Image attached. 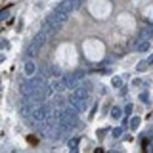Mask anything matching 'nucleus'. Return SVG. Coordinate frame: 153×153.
Segmentation results:
<instances>
[{
  "label": "nucleus",
  "instance_id": "aec40b11",
  "mask_svg": "<svg viewBox=\"0 0 153 153\" xmlns=\"http://www.w3.org/2000/svg\"><path fill=\"white\" fill-rule=\"evenodd\" d=\"M33 111L34 110H32V106L31 105H25L21 108V114L24 115V117H27V115H30L31 113H33Z\"/></svg>",
  "mask_w": 153,
  "mask_h": 153
},
{
  "label": "nucleus",
  "instance_id": "0eeeda50",
  "mask_svg": "<svg viewBox=\"0 0 153 153\" xmlns=\"http://www.w3.org/2000/svg\"><path fill=\"white\" fill-rule=\"evenodd\" d=\"M152 37H153V27H150V26L144 27L140 31V33H139V39H141V40H150Z\"/></svg>",
  "mask_w": 153,
  "mask_h": 153
},
{
  "label": "nucleus",
  "instance_id": "9d476101",
  "mask_svg": "<svg viewBox=\"0 0 153 153\" xmlns=\"http://www.w3.org/2000/svg\"><path fill=\"white\" fill-rule=\"evenodd\" d=\"M40 48H41V47H40L39 45H37L36 42H33V41H32V42H31V45L27 47V52H26V53H27V56H28V57H36V56L39 53Z\"/></svg>",
  "mask_w": 153,
  "mask_h": 153
},
{
  "label": "nucleus",
  "instance_id": "20e7f679",
  "mask_svg": "<svg viewBox=\"0 0 153 153\" xmlns=\"http://www.w3.org/2000/svg\"><path fill=\"white\" fill-rule=\"evenodd\" d=\"M47 113H48V110H47V106H42V107H38V108H34L32 117L34 120L37 121H44L46 120L47 118Z\"/></svg>",
  "mask_w": 153,
  "mask_h": 153
},
{
  "label": "nucleus",
  "instance_id": "2eb2a0df",
  "mask_svg": "<svg viewBox=\"0 0 153 153\" xmlns=\"http://www.w3.org/2000/svg\"><path fill=\"white\" fill-rule=\"evenodd\" d=\"M147 66H149L147 60H140V61L137 64L135 70H137L138 72H145V71L147 70Z\"/></svg>",
  "mask_w": 153,
  "mask_h": 153
},
{
  "label": "nucleus",
  "instance_id": "cd10ccee",
  "mask_svg": "<svg viewBox=\"0 0 153 153\" xmlns=\"http://www.w3.org/2000/svg\"><path fill=\"white\" fill-rule=\"evenodd\" d=\"M81 4V0H73V6H74V10H78L79 6Z\"/></svg>",
  "mask_w": 153,
  "mask_h": 153
},
{
  "label": "nucleus",
  "instance_id": "f3484780",
  "mask_svg": "<svg viewBox=\"0 0 153 153\" xmlns=\"http://www.w3.org/2000/svg\"><path fill=\"white\" fill-rule=\"evenodd\" d=\"M140 123H141L140 117H133V118L131 119V121H130V126H131L132 130H137V128L140 126Z\"/></svg>",
  "mask_w": 153,
  "mask_h": 153
},
{
  "label": "nucleus",
  "instance_id": "6e6552de",
  "mask_svg": "<svg viewBox=\"0 0 153 153\" xmlns=\"http://www.w3.org/2000/svg\"><path fill=\"white\" fill-rule=\"evenodd\" d=\"M53 14H54V17H56L59 21H61L62 24L68 20V13L65 12V11H62V10H60L59 7H57V8L54 10V13H53Z\"/></svg>",
  "mask_w": 153,
  "mask_h": 153
},
{
  "label": "nucleus",
  "instance_id": "a211bd4d",
  "mask_svg": "<svg viewBox=\"0 0 153 153\" xmlns=\"http://www.w3.org/2000/svg\"><path fill=\"white\" fill-rule=\"evenodd\" d=\"M111 117L113 119H119L121 117V110L119 106H113L112 110H111Z\"/></svg>",
  "mask_w": 153,
  "mask_h": 153
},
{
  "label": "nucleus",
  "instance_id": "393cba45",
  "mask_svg": "<svg viewBox=\"0 0 153 153\" xmlns=\"http://www.w3.org/2000/svg\"><path fill=\"white\" fill-rule=\"evenodd\" d=\"M73 73H74V76H76V79H78V80H81V79L85 76V72H84V71H81V70H78V71L73 72Z\"/></svg>",
  "mask_w": 153,
  "mask_h": 153
},
{
  "label": "nucleus",
  "instance_id": "423d86ee",
  "mask_svg": "<svg viewBox=\"0 0 153 153\" xmlns=\"http://www.w3.org/2000/svg\"><path fill=\"white\" fill-rule=\"evenodd\" d=\"M46 38H47V33L44 30H40L38 33L36 34V37L33 38V42H36L40 47H42L45 41H46Z\"/></svg>",
  "mask_w": 153,
  "mask_h": 153
},
{
  "label": "nucleus",
  "instance_id": "f03ea898",
  "mask_svg": "<svg viewBox=\"0 0 153 153\" xmlns=\"http://www.w3.org/2000/svg\"><path fill=\"white\" fill-rule=\"evenodd\" d=\"M68 102L71 104V106H73L76 108L78 112H81L82 113V112H85L87 110V102H86V100L78 98L74 93H72V94L68 96Z\"/></svg>",
  "mask_w": 153,
  "mask_h": 153
},
{
  "label": "nucleus",
  "instance_id": "412c9836",
  "mask_svg": "<svg viewBox=\"0 0 153 153\" xmlns=\"http://www.w3.org/2000/svg\"><path fill=\"white\" fill-rule=\"evenodd\" d=\"M51 74L54 76H61V70L58 67V66H56V65H53V66H51Z\"/></svg>",
  "mask_w": 153,
  "mask_h": 153
},
{
  "label": "nucleus",
  "instance_id": "b1692460",
  "mask_svg": "<svg viewBox=\"0 0 153 153\" xmlns=\"http://www.w3.org/2000/svg\"><path fill=\"white\" fill-rule=\"evenodd\" d=\"M132 111H133V104H127L125 106V113H126V115H130L132 113Z\"/></svg>",
  "mask_w": 153,
  "mask_h": 153
},
{
  "label": "nucleus",
  "instance_id": "6ab92c4d",
  "mask_svg": "<svg viewBox=\"0 0 153 153\" xmlns=\"http://www.w3.org/2000/svg\"><path fill=\"white\" fill-rule=\"evenodd\" d=\"M112 86L115 88H119L123 86V79L119 76H114L112 78Z\"/></svg>",
  "mask_w": 153,
  "mask_h": 153
},
{
  "label": "nucleus",
  "instance_id": "5701e85b",
  "mask_svg": "<svg viewBox=\"0 0 153 153\" xmlns=\"http://www.w3.org/2000/svg\"><path fill=\"white\" fill-rule=\"evenodd\" d=\"M149 97H150L149 92H147V91H145V92H143V93H140V94H139V99H140L143 102H147V101H149Z\"/></svg>",
  "mask_w": 153,
  "mask_h": 153
},
{
  "label": "nucleus",
  "instance_id": "7ed1b4c3",
  "mask_svg": "<svg viewBox=\"0 0 153 153\" xmlns=\"http://www.w3.org/2000/svg\"><path fill=\"white\" fill-rule=\"evenodd\" d=\"M62 82L65 84V86L70 90L72 88H76L79 80L76 79V76H74V73H65L62 76Z\"/></svg>",
  "mask_w": 153,
  "mask_h": 153
},
{
  "label": "nucleus",
  "instance_id": "a878e982",
  "mask_svg": "<svg viewBox=\"0 0 153 153\" xmlns=\"http://www.w3.org/2000/svg\"><path fill=\"white\" fill-rule=\"evenodd\" d=\"M5 48H10V42L6 39H1V50H5Z\"/></svg>",
  "mask_w": 153,
  "mask_h": 153
},
{
  "label": "nucleus",
  "instance_id": "f257e3e1",
  "mask_svg": "<svg viewBox=\"0 0 153 153\" xmlns=\"http://www.w3.org/2000/svg\"><path fill=\"white\" fill-rule=\"evenodd\" d=\"M62 27V22L54 17V14H51L48 17H46V19L42 24L41 30H44L47 36H53L56 34L58 31H60V28Z\"/></svg>",
  "mask_w": 153,
  "mask_h": 153
},
{
  "label": "nucleus",
  "instance_id": "1a4fd4ad",
  "mask_svg": "<svg viewBox=\"0 0 153 153\" xmlns=\"http://www.w3.org/2000/svg\"><path fill=\"white\" fill-rule=\"evenodd\" d=\"M60 10H62V11H65V12H67V13H70V12H72L73 10H74V6H73V0H64L59 6H58Z\"/></svg>",
  "mask_w": 153,
  "mask_h": 153
},
{
  "label": "nucleus",
  "instance_id": "ddd939ff",
  "mask_svg": "<svg viewBox=\"0 0 153 153\" xmlns=\"http://www.w3.org/2000/svg\"><path fill=\"white\" fill-rule=\"evenodd\" d=\"M51 86H52V87H53V90H54V91H57V92H64V91H65V88H67V87L65 86V84L62 82V80H61V81H59V80L53 81V82L51 84Z\"/></svg>",
  "mask_w": 153,
  "mask_h": 153
},
{
  "label": "nucleus",
  "instance_id": "9b49d317",
  "mask_svg": "<svg viewBox=\"0 0 153 153\" xmlns=\"http://www.w3.org/2000/svg\"><path fill=\"white\" fill-rule=\"evenodd\" d=\"M74 94L80 99H87L88 98V90L85 87V86H81V87H76V91H74Z\"/></svg>",
  "mask_w": 153,
  "mask_h": 153
},
{
  "label": "nucleus",
  "instance_id": "4be33fe9",
  "mask_svg": "<svg viewBox=\"0 0 153 153\" xmlns=\"http://www.w3.org/2000/svg\"><path fill=\"white\" fill-rule=\"evenodd\" d=\"M123 134V127H114L113 130H112V135H113V138H119L120 135Z\"/></svg>",
  "mask_w": 153,
  "mask_h": 153
},
{
  "label": "nucleus",
  "instance_id": "39448f33",
  "mask_svg": "<svg viewBox=\"0 0 153 153\" xmlns=\"http://www.w3.org/2000/svg\"><path fill=\"white\" fill-rule=\"evenodd\" d=\"M34 91H36V88H34L33 85L30 82V80H28V81H25V82H22V84L20 85V93L24 97H26V98L32 96Z\"/></svg>",
  "mask_w": 153,
  "mask_h": 153
},
{
  "label": "nucleus",
  "instance_id": "c85d7f7f",
  "mask_svg": "<svg viewBox=\"0 0 153 153\" xmlns=\"http://www.w3.org/2000/svg\"><path fill=\"white\" fill-rule=\"evenodd\" d=\"M133 85L137 86V85H141V79L140 78H135L133 80Z\"/></svg>",
  "mask_w": 153,
  "mask_h": 153
},
{
  "label": "nucleus",
  "instance_id": "4468645a",
  "mask_svg": "<svg viewBox=\"0 0 153 153\" xmlns=\"http://www.w3.org/2000/svg\"><path fill=\"white\" fill-rule=\"evenodd\" d=\"M25 72H26L27 76L34 74V72H36V65H34L32 61H27V62L25 64Z\"/></svg>",
  "mask_w": 153,
  "mask_h": 153
},
{
  "label": "nucleus",
  "instance_id": "c756f323",
  "mask_svg": "<svg viewBox=\"0 0 153 153\" xmlns=\"http://www.w3.org/2000/svg\"><path fill=\"white\" fill-rule=\"evenodd\" d=\"M147 62H149V65H153V53L152 54H150L149 57H147Z\"/></svg>",
  "mask_w": 153,
  "mask_h": 153
},
{
  "label": "nucleus",
  "instance_id": "dca6fc26",
  "mask_svg": "<svg viewBox=\"0 0 153 153\" xmlns=\"http://www.w3.org/2000/svg\"><path fill=\"white\" fill-rule=\"evenodd\" d=\"M79 138H76V137H74V138H71L68 141H67V147L72 151V150H76V147H78V145H79Z\"/></svg>",
  "mask_w": 153,
  "mask_h": 153
},
{
  "label": "nucleus",
  "instance_id": "f8f14e48",
  "mask_svg": "<svg viewBox=\"0 0 153 153\" xmlns=\"http://www.w3.org/2000/svg\"><path fill=\"white\" fill-rule=\"evenodd\" d=\"M150 47H151V44H150V41L149 40H143V41H140L139 44H138V46H137V50H138V52H147L149 50H150Z\"/></svg>",
  "mask_w": 153,
  "mask_h": 153
},
{
  "label": "nucleus",
  "instance_id": "bb28decb",
  "mask_svg": "<svg viewBox=\"0 0 153 153\" xmlns=\"http://www.w3.org/2000/svg\"><path fill=\"white\" fill-rule=\"evenodd\" d=\"M8 17H10V12H8V11H2V12H1V17H0V19L4 21L5 19H7Z\"/></svg>",
  "mask_w": 153,
  "mask_h": 153
}]
</instances>
